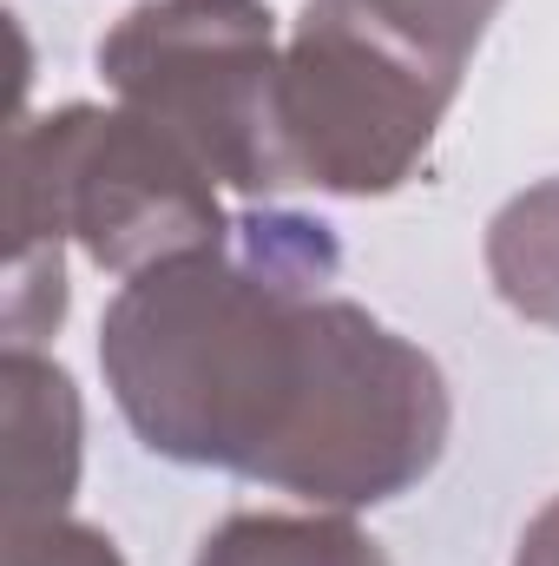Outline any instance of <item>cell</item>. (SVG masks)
Instances as JSON below:
<instances>
[{
    "label": "cell",
    "mask_w": 559,
    "mask_h": 566,
    "mask_svg": "<svg viewBox=\"0 0 559 566\" xmlns=\"http://www.w3.org/2000/svg\"><path fill=\"white\" fill-rule=\"evenodd\" d=\"M191 566H389V554L342 507H309V514H231L198 541Z\"/></svg>",
    "instance_id": "cell-6"
},
{
    "label": "cell",
    "mask_w": 559,
    "mask_h": 566,
    "mask_svg": "<svg viewBox=\"0 0 559 566\" xmlns=\"http://www.w3.org/2000/svg\"><path fill=\"white\" fill-rule=\"evenodd\" d=\"M514 566H559V494L527 521V534L514 547Z\"/></svg>",
    "instance_id": "cell-10"
},
{
    "label": "cell",
    "mask_w": 559,
    "mask_h": 566,
    "mask_svg": "<svg viewBox=\"0 0 559 566\" xmlns=\"http://www.w3.org/2000/svg\"><path fill=\"white\" fill-rule=\"evenodd\" d=\"M342 7L362 13L369 27L395 33L402 46L428 53V60L447 66V73H467V60H474L487 20L500 13V0H342Z\"/></svg>",
    "instance_id": "cell-8"
},
{
    "label": "cell",
    "mask_w": 559,
    "mask_h": 566,
    "mask_svg": "<svg viewBox=\"0 0 559 566\" xmlns=\"http://www.w3.org/2000/svg\"><path fill=\"white\" fill-rule=\"evenodd\" d=\"M0 422H7V521H0V534L66 521V507L80 494V434H86L73 376L40 349H7L0 356Z\"/></svg>",
    "instance_id": "cell-5"
},
{
    "label": "cell",
    "mask_w": 559,
    "mask_h": 566,
    "mask_svg": "<svg viewBox=\"0 0 559 566\" xmlns=\"http://www.w3.org/2000/svg\"><path fill=\"white\" fill-rule=\"evenodd\" d=\"M0 566H126V554L86 527V521H40V527H13L0 534Z\"/></svg>",
    "instance_id": "cell-9"
},
{
    "label": "cell",
    "mask_w": 559,
    "mask_h": 566,
    "mask_svg": "<svg viewBox=\"0 0 559 566\" xmlns=\"http://www.w3.org/2000/svg\"><path fill=\"white\" fill-rule=\"evenodd\" d=\"M467 73L434 66L395 33L369 27L342 0H303L283 33L277 145L283 185L329 198H389L434 151Z\"/></svg>",
    "instance_id": "cell-3"
},
{
    "label": "cell",
    "mask_w": 559,
    "mask_h": 566,
    "mask_svg": "<svg viewBox=\"0 0 559 566\" xmlns=\"http://www.w3.org/2000/svg\"><path fill=\"white\" fill-rule=\"evenodd\" d=\"M93 60L106 93L171 133L224 191H289L277 145L283 33L264 0H139Z\"/></svg>",
    "instance_id": "cell-4"
},
{
    "label": "cell",
    "mask_w": 559,
    "mask_h": 566,
    "mask_svg": "<svg viewBox=\"0 0 559 566\" xmlns=\"http://www.w3.org/2000/svg\"><path fill=\"white\" fill-rule=\"evenodd\" d=\"M487 283L494 296L540 323V329H559V178H540L527 191H514L494 224H487Z\"/></svg>",
    "instance_id": "cell-7"
},
{
    "label": "cell",
    "mask_w": 559,
    "mask_h": 566,
    "mask_svg": "<svg viewBox=\"0 0 559 566\" xmlns=\"http://www.w3.org/2000/svg\"><path fill=\"white\" fill-rule=\"evenodd\" d=\"M224 185L133 106H60L13 126L7 349H40L66 316V244L139 277L224 244Z\"/></svg>",
    "instance_id": "cell-2"
},
{
    "label": "cell",
    "mask_w": 559,
    "mask_h": 566,
    "mask_svg": "<svg viewBox=\"0 0 559 566\" xmlns=\"http://www.w3.org/2000/svg\"><path fill=\"white\" fill-rule=\"evenodd\" d=\"M323 218L244 211L224 244L119 283L99 369L126 428L178 468H224L309 507L402 501L447 454L441 363L336 290Z\"/></svg>",
    "instance_id": "cell-1"
}]
</instances>
